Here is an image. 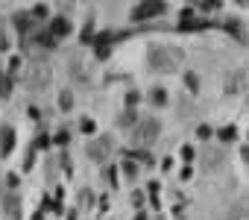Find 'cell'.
<instances>
[{
    "label": "cell",
    "instance_id": "6da1fadb",
    "mask_svg": "<svg viewBox=\"0 0 249 220\" xmlns=\"http://www.w3.org/2000/svg\"><path fill=\"white\" fill-rule=\"evenodd\" d=\"M147 62H150V68H153L156 73H173L176 65L182 62V53L173 50V47H161V44H156V47H150Z\"/></svg>",
    "mask_w": 249,
    "mask_h": 220
},
{
    "label": "cell",
    "instance_id": "7a4b0ae2",
    "mask_svg": "<svg viewBox=\"0 0 249 220\" xmlns=\"http://www.w3.org/2000/svg\"><path fill=\"white\" fill-rule=\"evenodd\" d=\"M159 132H161V124H159L156 118H147V121H138V124L132 127V138H135V144H141V147H147V144H153V141L159 138Z\"/></svg>",
    "mask_w": 249,
    "mask_h": 220
},
{
    "label": "cell",
    "instance_id": "3957f363",
    "mask_svg": "<svg viewBox=\"0 0 249 220\" xmlns=\"http://www.w3.org/2000/svg\"><path fill=\"white\" fill-rule=\"evenodd\" d=\"M164 3L161 0H153V3H141V6H135L132 12H129V18L138 24V21H150V18H159V15H164Z\"/></svg>",
    "mask_w": 249,
    "mask_h": 220
},
{
    "label": "cell",
    "instance_id": "277c9868",
    "mask_svg": "<svg viewBox=\"0 0 249 220\" xmlns=\"http://www.w3.org/2000/svg\"><path fill=\"white\" fill-rule=\"evenodd\" d=\"M111 153V138L108 135H103V138H94L91 144H88V156L94 159V162H106V156Z\"/></svg>",
    "mask_w": 249,
    "mask_h": 220
},
{
    "label": "cell",
    "instance_id": "5b68a950",
    "mask_svg": "<svg viewBox=\"0 0 249 220\" xmlns=\"http://www.w3.org/2000/svg\"><path fill=\"white\" fill-rule=\"evenodd\" d=\"M15 150V129L12 127H0V156H9Z\"/></svg>",
    "mask_w": 249,
    "mask_h": 220
},
{
    "label": "cell",
    "instance_id": "8992f818",
    "mask_svg": "<svg viewBox=\"0 0 249 220\" xmlns=\"http://www.w3.org/2000/svg\"><path fill=\"white\" fill-rule=\"evenodd\" d=\"M111 41H114L111 33H100V36L94 38V53H97V59H106V56L111 53Z\"/></svg>",
    "mask_w": 249,
    "mask_h": 220
},
{
    "label": "cell",
    "instance_id": "52a82bcc",
    "mask_svg": "<svg viewBox=\"0 0 249 220\" xmlns=\"http://www.w3.org/2000/svg\"><path fill=\"white\" fill-rule=\"evenodd\" d=\"M47 30H50V36H53V38L59 41V38H65V36H71V21L59 15V18H53V21H50V27H47Z\"/></svg>",
    "mask_w": 249,
    "mask_h": 220
},
{
    "label": "cell",
    "instance_id": "ba28073f",
    "mask_svg": "<svg viewBox=\"0 0 249 220\" xmlns=\"http://www.w3.org/2000/svg\"><path fill=\"white\" fill-rule=\"evenodd\" d=\"M12 24H15V30H18L21 36H27L30 27H36V21L30 18V12H15V15H12Z\"/></svg>",
    "mask_w": 249,
    "mask_h": 220
},
{
    "label": "cell",
    "instance_id": "9c48e42d",
    "mask_svg": "<svg viewBox=\"0 0 249 220\" xmlns=\"http://www.w3.org/2000/svg\"><path fill=\"white\" fill-rule=\"evenodd\" d=\"M138 124V115H135V109H126L120 118H117V127H123V129H132Z\"/></svg>",
    "mask_w": 249,
    "mask_h": 220
},
{
    "label": "cell",
    "instance_id": "30bf717a",
    "mask_svg": "<svg viewBox=\"0 0 249 220\" xmlns=\"http://www.w3.org/2000/svg\"><path fill=\"white\" fill-rule=\"evenodd\" d=\"M12 94V73H0V97H9Z\"/></svg>",
    "mask_w": 249,
    "mask_h": 220
},
{
    "label": "cell",
    "instance_id": "8fae6325",
    "mask_svg": "<svg viewBox=\"0 0 249 220\" xmlns=\"http://www.w3.org/2000/svg\"><path fill=\"white\" fill-rule=\"evenodd\" d=\"M150 103H153V106H164V103H167V91H164V88H153V91H150Z\"/></svg>",
    "mask_w": 249,
    "mask_h": 220
},
{
    "label": "cell",
    "instance_id": "7c38bea8",
    "mask_svg": "<svg viewBox=\"0 0 249 220\" xmlns=\"http://www.w3.org/2000/svg\"><path fill=\"white\" fill-rule=\"evenodd\" d=\"M59 106H62V112H71V109H73V94L71 91H62L59 94Z\"/></svg>",
    "mask_w": 249,
    "mask_h": 220
},
{
    "label": "cell",
    "instance_id": "4fadbf2b",
    "mask_svg": "<svg viewBox=\"0 0 249 220\" xmlns=\"http://www.w3.org/2000/svg\"><path fill=\"white\" fill-rule=\"evenodd\" d=\"M3 208H6V214H12V211H18V197H15V194H9V197L3 200Z\"/></svg>",
    "mask_w": 249,
    "mask_h": 220
},
{
    "label": "cell",
    "instance_id": "5bb4252c",
    "mask_svg": "<svg viewBox=\"0 0 249 220\" xmlns=\"http://www.w3.org/2000/svg\"><path fill=\"white\" fill-rule=\"evenodd\" d=\"M226 30H229L231 36H237V38L243 36V33H240V21H234V18H229V21H226Z\"/></svg>",
    "mask_w": 249,
    "mask_h": 220
},
{
    "label": "cell",
    "instance_id": "9a60e30c",
    "mask_svg": "<svg viewBox=\"0 0 249 220\" xmlns=\"http://www.w3.org/2000/svg\"><path fill=\"white\" fill-rule=\"evenodd\" d=\"M217 135H220V141H234V138H237V132H234V127H226V129H220Z\"/></svg>",
    "mask_w": 249,
    "mask_h": 220
},
{
    "label": "cell",
    "instance_id": "2e32d148",
    "mask_svg": "<svg viewBox=\"0 0 249 220\" xmlns=\"http://www.w3.org/2000/svg\"><path fill=\"white\" fill-rule=\"evenodd\" d=\"M9 47V36H6V27H3V21H0V53H3Z\"/></svg>",
    "mask_w": 249,
    "mask_h": 220
},
{
    "label": "cell",
    "instance_id": "e0dca14e",
    "mask_svg": "<svg viewBox=\"0 0 249 220\" xmlns=\"http://www.w3.org/2000/svg\"><path fill=\"white\" fill-rule=\"evenodd\" d=\"M220 3H217V0H205V3H196V9L199 12H211V9H217Z\"/></svg>",
    "mask_w": 249,
    "mask_h": 220
},
{
    "label": "cell",
    "instance_id": "ac0fdd59",
    "mask_svg": "<svg viewBox=\"0 0 249 220\" xmlns=\"http://www.w3.org/2000/svg\"><path fill=\"white\" fill-rule=\"evenodd\" d=\"M123 173H126V179H135V176H138V167H135L132 162H126V165H123Z\"/></svg>",
    "mask_w": 249,
    "mask_h": 220
},
{
    "label": "cell",
    "instance_id": "d6986e66",
    "mask_svg": "<svg viewBox=\"0 0 249 220\" xmlns=\"http://www.w3.org/2000/svg\"><path fill=\"white\" fill-rule=\"evenodd\" d=\"M79 127H82V132H88V135L94 132V121H91V118H82V124H79Z\"/></svg>",
    "mask_w": 249,
    "mask_h": 220
},
{
    "label": "cell",
    "instance_id": "ffe728a7",
    "mask_svg": "<svg viewBox=\"0 0 249 220\" xmlns=\"http://www.w3.org/2000/svg\"><path fill=\"white\" fill-rule=\"evenodd\" d=\"M185 82H188V88H191V91H196V88H199V85H196V76H194V73H188V76H185Z\"/></svg>",
    "mask_w": 249,
    "mask_h": 220
},
{
    "label": "cell",
    "instance_id": "44dd1931",
    "mask_svg": "<svg viewBox=\"0 0 249 220\" xmlns=\"http://www.w3.org/2000/svg\"><path fill=\"white\" fill-rule=\"evenodd\" d=\"M138 103V91H132V94H126V109H132Z\"/></svg>",
    "mask_w": 249,
    "mask_h": 220
},
{
    "label": "cell",
    "instance_id": "7402d4cb",
    "mask_svg": "<svg viewBox=\"0 0 249 220\" xmlns=\"http://www.w3.org/2000/svg\"><path fill=\"white\" fill-rule=\"evenodd\" d=\"M56 144H68V132H65V129H62V132L56 135Z\"/></svg>",
    "mask_w": 249,
    "mask_h": 220
}]
</instances>
